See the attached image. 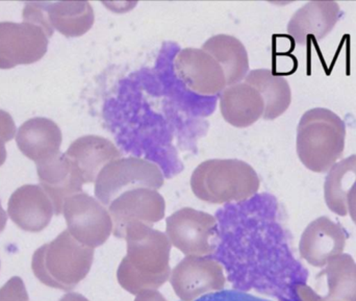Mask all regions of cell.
Returning a JSON list of instances; mask_svg holds the SVG:
<instances>
[{"label": "cell", "instance_id": "obj_12", "mask_svg": "<svg viewBox=\"0 0 356 301\" xmlns=\"http://www.w3.org/2000/svg\"><path fill=\"white\" fill-rule=\"evenodd\" d=\"M178 79L198 95H217L227 87L225 75L215 58L202 48H184L175 60Z\"/></svg>", "mask_w": 356, "mask_h": 301}, {"label": "cell", "instance_id": "obj_34", "mask_svg": "<svg viewBox=\"0 0 356 301\" xmlns=\"http://www.w3.org/2000/svg\"><path fill=\"white\" fill-rule=\"evenodd\" d=\"M6 160V142L0 136V166L4 164Z\"/></svg>", "mask_w": 356, "mask_h": 301}, {"label": "cell", "instance_id": "obj_29", "mask_svg": "<svg viewBox=\"0 0 356 301\" xmlns=\"http://www.w3.org/2000/svg\"><path fill=\"white\" fill-rule=\"evenodd\" d=\"M299 301H323V298L316 294L307 284L299 286Z\"/></svg>", "mask_w": 356, "mask_h": 301}, {"label": "cell", "instance_id": "obj_22", "mask_svg": "<svg viewBox=\"0 0 356 301\" xmlns=\"http://www.w3.org/2000/svg\"><path fill=\"white\" fill-rule=\"evenodd\" d=\"M45 8L52 29L65 37H81L95 21L93 8L88 1L46 2Z\"/></svg>", "mask_w": 356, "mask_h": 301}, {"label": "cell", "instance_id": "obj_6", "mask_svg": "<svg viewBox=\"0 0 356 301\" xmlns=\"http://www.w3.org/2000/svg\"><path fill=\"white\" fill-rule=\"evenodd\" d=\"M164 175L158 165L140 158H120L106 165L95 181V196L108 208L117 197L138 188L159 190Z\"/></svg>", "mask_w": 356, "mask_h": 301}, {"label": "cell", "instance_id": "obj_17", "mask_svg": "<svg viewBox=\"0 0 356 301\" xmlns=\"http://www.w3.org/2000/svg\"><path fill=\"white\" fill-rule=\"evenodd\" d=\"M65 154L76 167L85 184L95 183L100 171L106 165L122 156L112 141L94 135L75 140Z\"/></svg>", "mask_w": 356, "mask_h": 301}, {"label": "cell", "instance_id": "obj_33", "mask_svg": "<svg viewBox=\"0 0 356 301\" xmlns=\"http://www.w3.org/2000/svg\"><path fill=\"white\" fill-rule=\"evenodd\" d=\"M6 221H8V215L2 208L1 202H0V233H2L6 229Z\"/></svg>", "mask_w": 356, "mask_h": 301}, {"label": "cell", "instance_id": "obj_11", "mask_svg": "<svg viewBox=\"0 0 356 301\" xmlns=\"http://www.w3.org/2000/svg\"><path fill=\"white\" fill-rule=\"evenodd\" d=\"M115 237L124 239L127 227L134 222L152 225L160 222L166 213V202L158 190L138 188L125 192L110 206Z\"/></svg>", "mask_w": 356, "mask_h": 301}, {"label": "cell", "instance_id": "obj_1", "mask_svg": "<svg viewBox=\"0 0 356 301\" xmlns=\"http://www.w3.org/2000/svg\"><path fill=\"white\" fill-rule=\"evenodd\" d=\"M219 225L213 260L225 269L236 291L263 294L278 301H299V286L307 283V269L295 258L288 234L276 221L275 209H268L249 227Z\"/></svg>", "mask_w": 356, "mask_h": 301}, {"label": "cell", "instance_id": "obj_30", "mask_svg": "<svg viewBox=\"0 0 356 301\" xmlns=\"http://www.w3.org/2000/svg\"><path fill=\"white\" fill-rule=\"evenodd\" d=\"M135 301H167V300L158 290H150L136 295Z\"/></svg>", "mask_w": 356, "mask_h": 301}, {"label": "cell", "instance_id": "obj_18", "mask_svg": "<svg viewBox=\"0 0 356 301\" xmlns=\"http://www.w3.org/2000/svg\"><path fill=\"white\" fill-rule=\"evenodd\" d=\"M63 135L54 121L35 117L25 121L16 133V143L20 152L35 164L60 154Z\"/></svg>", "mask_w": 356, "mask_h": 301}, {"label": "cell", "instance_id": "obj_9", "mask_svg": "<svg viewBox=\"0 0 356 301\" xmlns=\"http://www.w3.org/2000/svg\"><path fill=\"white\" fill-rule=\"evenodd\" d=\"M47 33L31 22H0V69L31 65L47 52Z\"/></svg>", "mask_w": 356, "mask_h": 301}, {"label": "cell", "instance_id": "obj_15", "mask_svg": "<svg viewBox=\"0 0 356 301\" xmlns=\"http://www.w3.org/2000/svg\"><path fill=\"white\" fill-rule=\"evenodd\" d=\"M35 165L41 187L51 200L54 214L58 216L63 213L65 200L83 192V177L66 154L60 152Z\"/></svg>", "mask_w": 356, "mask_h": 301}, {"label": "cell", "instance_id": "obj_24", "mask_svg": "<svg viewBox=\"0 0 356 301\" xmlns=\"http://www.w3.org/2000/svg\"><path fill=\"white\" fill-rule=\"evenodd\" d=\"M323 275L328 285L323 301H356V264L353 257L342 254L332 259L318 279Z\"/></svg>", "mask_w": 356, "mask_h": 301}, {"label": "cell", "instance_id": "obj_14", "mask_svg": "<svg viewBox=\"0 0 356 301\" xmlns=\"http://www.w3.org/2000/svg\"><path fill=\"white\" fill-rule=\"evenodd\" d=\"M8 214L19 229L40 233L51 221L54 204L41 186L24 185L10 195Z\"/></svg>", "mask_w": 356, "mask_h": 301}, {"label": "cell", "instance_id": "obj_28", "mask_svg": "<svg viewBox=\"0 0 356 301\" xmlns=\"http://www.w3.org/2000/svg\"><path fill=\"white\" fill-rule=\"evenodd\" d=\"M0 136L4 142L10 141L16 136V125L12 116L6 111L0 110Z\"/></svg>", "mask_w": 356, "mask_h": 301}, {"label": "cell", "instance_id": "obj_20", "mask_svg": "<svg viewBox=\"0 0 356 301\" xmlns=\"http://www.w3.org/2000/svg\"><path fill=\"white\" fill-rule=\"evenodd\" d=\"M202 49L211 54L220 65L228 86L236 85L246 79L249 58L246 48L234 35H217L203 44Z\"/></svg>", "mask_w": 356, "mask_h": 301}, {"label": "cell", "instance_id": "obj_19", "mask_svg": "<svg viewBox=\"0 0 356 301\" xmlns=\"http://www.w3.org/2000/svg\"><path fill=\"white\" fill-rule=\"evenodd\" d=\"M220 110L226 122L244 129L263 118L265 106L254 88L246 83H238L228 86L222 92Z\"/></svg>", "mask_w": 356, "mask_h": 301}, {"label": "cell", "instance_id": "obj_13", "mask_svg": "<svg viewBox=\"0 0 356 301\" xmlns=\"http://www.w3.org/2000/svg\"><path fill=\"white\" fill-rule=\"evenodd\" d=\"M348 233L327 217H320L303 231L299 244L301 258L314 267H324L342 254Z\"/></svg>", "mask_w": 356, "mask_h": 301}, {"label": "cell", "instance_id": "obj_10", "mask_svg": "<svg viewBox=\"0 0 356 301\" xmlns=\"http://www.w3.org/2000/svg\"><path fill=\"white\" fill-rule=\"evenodd\" d=\"M170 283L181 301H194L225 287L223 267L211 257H186L170 275Z\"/></svg>", "mask_w": 356, "mask_h": 301}, {"label": "cell", "instance_id": "obj_4", "mask_svg": "<svg viewBox=\"0 0 356 301\" xmlns=\"http://www.w3.org/2000/svg\"><path fill=\"white\" fill-rule=\"evenodd\" d=\"M93 261V248L79 243L66 229L35 250L31 269L43 285L71 291L89 275Z\"/></svg>", "mask_w": 356, "mask_h": 301}, {"label": "cell", "instance_id": "obj_27", "mask_svg": "<svg viewBox=\"0 0 356 301\" xmlns=\"http://www.w3.org/2000/svg\"><path fill=\"white\" fill-rule=\"evenodd\" d=\"M194 301H269L261 300L257 296L245 292L236 291V290H225V291L215 292V293L207 294L198 300Z\"/></svg>", "mask_w": 356, "mask_h": 301}, {"label": "cell", "instance_id": "obj_8", "mask_svg": "<svg viewBox=\"0 0 356 301\" xmlns=\"http://www.w3.org/2000/svg\"><path fill=\"white\" fill-rule=\"evenodd\" d=\"M63 214L71 236L93 250L104 245L114 231L108 208L85 192L67 198Z\"/></svg>", "mask_w": 356, "mask_h": 301}, {"label": "cell", "instance_id": "obj_32", "mask_svg": "<svg viewBox=\"0 0 356 301\" xmlns=\"http://www.w3.org/2000/svg\"><path fill=\"white\" fill-rule=\"evenodd\" d=\"M58 301H90L79 293H67Z\"/></svg>", "mask_w": 356, "mask_h": 301}, {"label": "cell", "instance_id": "obj_25", "mask_svg": "<svg viewBox=\"0 0 356 301\" xmlns=\"http://www.w3.org/2000/svg\"><path fill=\"white\" fill-rule=\"evenodd\" d=\"M45 4L46 2H27L23 8V21L39 25L50 38L54 35V29L48 21Z\"/></svg>", "mask_w": 356, "mask_h": 301}, {"label": "cell", "instance_id": "obj_5", "mask_svg": "<svg viewBox=\"0 0 356 301\" xmlns=\"http://www.w3.org/2000/svg\"><path fill=\"white\" fill-rule=\"evenodd\" d=\"M259 175L240 160H207L193 171L191 188L202 202L213 204L243 202L259 192Z\"/></svg>", "mask_w": 356, "mask_h": 301}, {"label": "cell", "instance_id": "obj_2", "mask_svg": "<svg viewBox=\"0 0 356 301\" xmlns=\"http://www.w3.org/2000/svg\"><path fill=\"white\" fill-rule=\"evenodd\" d=\"M127 256L117 270L121 288L138 295L158 290L170 279L171 243L166 234L150 225L134 222L125 231Z\"/></svg>", "mask_w": 356, "mask_h": 301}, {"label": "cell", "instance_id": "obj_26", "mask_svg": "<svg viewBox=\"0 0 356 301\" xmlns=\"http://www.w3.org/2000/svg\"><path fill=\"white\" fill-rule=\"evenodd\" d=\"M0 301H29L24 282L19 277H13L0 288Z\"/></svg>", "mask_w": 356, "mask_h": 301}, {"label": "cell", "instance_id": "obj_31", "mask_svg": "<svg viewBox=\"0 0 356 301\" xmlns=\"http://www.w3.org/2000/svg\"><path fill=\"white\" fill-rule=\"evenodd\" d=\"M347 208H348V212L353 222L356 225V183L349 192L348 198H347Z\"/></svg>", "mask_w": 356, "mask_h": 301}, {"label": "cell", "instance_id": "obj_3", "mask_svg": "<svg viewBox=\"0 0 356 301\" xmlns=\"http://www.w3.org/2000/svg\"><path fill=\"white\" fill-rule=\"evenodd\" d=\"M346 124L328 108L307 111L297 127L296 149L300 162L309 170L325 173L342 158Z\"/></svg>", "mask_w": 356, "mask_h": 301}, {"label": "cell", "instance_id": "obj_7", "mask_svg": "<svg viewBox=\"0 0 356 301\" xmlns=\"http://www.w3.org/2000/svg\"><path fill=\"white\" fill-rule=\"evenodd\" d=\"M166 235L171 245L186 257L213 256L219 242V225L209 213L184 208L167 218Z\"/></svg>", "mask_w": 356, "mask_h": 301}, {"label": "cell", "instance_id": "obj_16", "mask_svg": "<svg viewBox=\"0 0 356 301\" xmlns=\"http://www.w3.org/2000/svg\"><path fill=\"white\" fill-rule=\"evenodd\" d=\"M341 18L336 1H311L299 8L288 24V33L299 45L324 39Z\"/></svg>", "mask_w": 356, "mask_h": 301}, {"label": "cell", "instance_id": "obj_21", "mask_svg": "<svg viewBox=\"0 0 356 301\" xmlns=\"http://www.w3.org/2000/svg\"><path fill=\"white\" fill-rule=\"evenodd\" d=\"M245 81L254 88L265 106L263 118L274 120L286 112L292 102V91L289 81L269 69H257L247 74Z\"/></svg>", "mask_w": 356, "mask_h": 301}, {"label": "cell", "instance_id": "obj_23", "mask_svg": "<svg viewBox=\"0 0 356 301\" xmlns=\"http://www.w3.org/2000/svg\"><path fill=\"white\" fill-rule=\"evenodd\" d=\"M356 183V154L336 163L328 171L324 184V198L328 208L339 216L348 214L347 198Z\"/></svg>", "mask_w": 356, "mask_h": 301}]
</instances>
